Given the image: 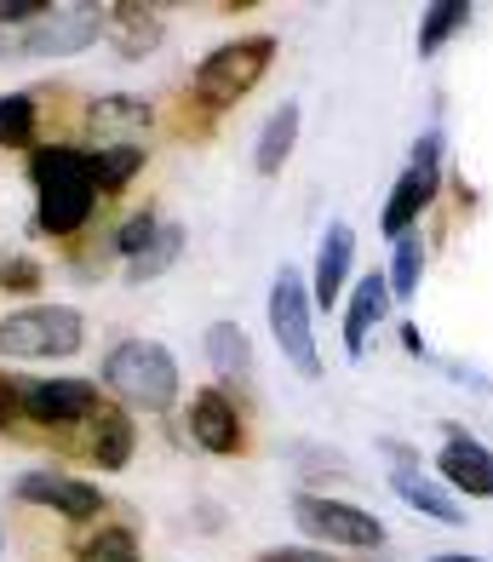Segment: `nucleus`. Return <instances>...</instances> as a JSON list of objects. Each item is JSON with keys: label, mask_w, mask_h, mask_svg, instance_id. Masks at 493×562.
Returning a JSON list of instances; mask_svg holds the SVG:
<instances>
[{"label": "nucleus", "mask_w": 493, "mask_h": 562, "mask_svg": "<svg viewBox=\"0 0 493 562\" xmlns=\"http://www.w3.org/2000/svg\"><path fill=\"white\" fill-rule=\"evenodd\" d=\"M30 178L41 190V229L46 236H69L81 229V218L92 213V161L75 149H41L30 161Z\"/></svg>", "instance_id": "f257e3e1"}, {"label": "nucleus", "mask_w": 493, "mask_h": 562, "mask_svg": "<svg viewBox=\"0 0 493 562\" xmlns=\"http://www.w3.org/2000/svg\"><path fill=\"white\" fill-rule=\"evenodd\" d=\"M103 379H110V391L121 402L144 407V414H161V407L178 402V368H172V356L155 345V339L115 345L110 362H103Z\"/></svg>", "instance_id": "f03ea898"}, {"label": "nucleus", "mask_w": 493, "mask_h": 562, "mask_svg": "<svg viewBox=\"0 0 493 562\" xmlns=\"http://www.w3.org/2000/svg\"><path fill=\"white\" fill-rule=\"evenodd\" d=\"M270 58H276V41H270V35H247V41L219 46V53L195 69L201 104H213V110H219V104H236V98H247L258 81H265Z\"/></svg>", "instance_id": "7ed1b4c3"}, {"label": "nucleus", "mask_w": 493, "mask_h": 562, "mask_svg": "<svg viewBox=\"0 0 493 562\" xmlns=\"http://www.w3.org/2000/svg\"><path fill=\"white\" fill-rule=\"evenodd\" d=\"M75 350H81V316L64 311V304L18 311L0 322V356H12V362H41V356H75Z\"/></svg>", "instance_id": "20e7f679"}, {"label": "nucleus", "mask_w": 493, "mask_h": 562, "mask_svg": "<svg viewBox=\"0 0 493 562\" xmlns=\"http://www.w3.org/2000/svg\"><path fill=\"white\" fill-rule=\"evenodd\" d=\"M270 327H276L281 356H288L299 373H322L316 339H310V293H304V281L293 270H281L276 288H270Z\"/></svg>", "instance_id": "39448f33"}, {"label": "nucleus", "mask_w": 493, "mask_h": 562, "mask_svg": "<svg viewBox=\"0 0 493 562\" xmlns=\"http://www.w3.org/2000/svg\"><path fill=\"white\" fill-rule=\"evenodd\" d=\"M92 35H98V7H46L18 46L30 58H69L92 46Z\"/></svg>", "instance_id": "423d86ee"}, {"label": "nucleus", "mask_w": 493, "mask_h": 562, "mask_svg": "<svg viewBox=\"0 0 493 562\" xmlns=\"http://www.w3.org/2000/svg\"><path fill=\"white\" fill-rule=\"evenodd\" d=\"M299 528H310L316 540H339V546H379L384 528L379 517L356 505H339V499H299Z\"/></svg>", "instance_id": "0eeeda50"}, {"label": "nucleus", "mask_w": 493, "mask_h": 562, "mask_svg": "<svg viewBox=\"0 0 493 562\" xmlns=\"http://www.w3.org/2000/svg\"><path fill=\"white\" fill-rule=\"evenodd\" d=\"M430 195H436V138H425L419 149H413V167L402 172L391 207H384V229H391V236H402V229L430 207Z\"/></svg>", "instance_id": "6e6552de"}, {"label": "nucleus", "mask_w": 493, "mask_h": 562, "mask_svg": "<svg viewBox=\"0 0 493 562\" xmlns=\"http://www.w3.org/2000/svg\"><path fill=\"white\" fill-rule=\"evenodd\" d=\"M23 414L41 419V425H69V419H87L98 407V391L81 385V379H52V385H23Z\"/></svg>", "instance_id": "1a4fd4ad"}, {"label": "nucleus", "mask_w": 493, "mask_h": 562, "mask_svg": "<svg viewBox=\"0 0 493 562\" xmlns=\"http://www.w3.org/2000/svg\"><path fill=\"white\" fill-rule=\"evenodd\" d=\"M18 494L35 499V505H58L64 517H75V522L98 517V505H103L98 488H87V482H69V476H52V471H30V476L18 482Z\"/></svg>", "instance_id": "9d476101"}, {"label": "nucleus", "mask_w": 493, "mask_h": 562, "mask_svg": "<svg viewBox=\"0 0 493 562\" xmlns=\"http://www.w3.org/2000/svg\"><path fill=\"white\" fill-rule=\"evenodd\" d=\"M190 430L206 453H229L242 442V419H236V402H224L219 391H201L190 402Z\"/></svg>", "instance_id": "9b49d317"}, {"label": "nucleus", "mask_w": 493, "mask_h": 562, "mask_svg": "<svg viewBox=\"0 0 493 562\" xmlns=\"http://www.w3.org/2000/svg\"><path fill=\"white\" fill-rule=\"evenodd\" d=\"M442 476L453 482V488H464V494L493 499V448H482L471 437H453L442 448Z\"/></svg>", "instance_id": "f8f14e48"}, {"label": "nucleus", "mask_w": 493, "mask_h": 562, "mask_svg": "<svg viewBox=\"0 0 493 562\" xmlns=\"http://www.w3.org/2000/svg\"><path fill=\"white\" fill-rule=\"evenodd\" d=\"M391 453H396V442H391ZM391 488L413 505V510H425V517H436V522H459V505L436 488V482L419 471V465H407V459L396 453V471H391Z\"/></svg>", "instance_id": "ddd939ff"}, {"label": "nucleus", "mask_w": 493, "mask_h": 562, "mask_svg": "<svg viewBox=\"0 0 493 562\" xmlns=\"http://www.w3.org/2000/svg\"><path fill=\"white\" fill-rule=\"evenodd\" d=\"M350 259H356V236H350V224H333L327 236H322V259H316V299H322V304L339 299Z\"/></svg>", "instance_id": "4468645a"}, {"label": "nucleus", "mask_w": 493, "mask_h": 562, "mask_svg": "<svg viewBox=\"0 0 493 562\" xmlns=\"http://www.w3.org/2000/svg\"><path fill=\"white\" fill-rule=\"evenodd\" d=\"M384 316V281L368 276V281H356V293H350V316H345V345L350 356L368 350V327Z\"/></svg>", "instance_id": "2eb2a0df"}, {"label": "nucleus", "mask_w": 493, "mask_h": 562, "mask_svg": "<svg viewBox=\"0 0 493 562\" xmlns=\"http://www.w3.org/2000/svg\"><path fill=\"white\" fill-rule=\"evenodd\" d=\"M299 144V104H281L265 121V138H258V172H281V161L293 156Z\"/></svg>", "instance_id": "dca6fc26"}, {"label": "nucleus", "mask_w": 493, "mask_h": 562, "mask_svg": "<svg viewBox=\"0 0 493 562\" xmlns=\"http://www.w3.org/2000/svg\"><path fill=\"white\" fill-rule=\"evenodd\" d=\"M206 356H213V368L219 373H247L253 368V345H247V334L236 322H219V327H206Z\"/></svg>", "instance_id": "f3484780"}, {"label": "nucleus", "mask_w": 493, "mask_h": 562, "mask_svg": "<svg viewBox=\"0 0 493 562\" xmlns=\"http://www.w3.org/2000/svg\"><path fill=\"white\" fill-rule=\"evenodd\" d=\"M115 46H121V58H144V53H155V41H161V23H155V12H144V7H121L115 12Z\"/></svg>", "instance_id": "a211bd4d"}, {"label": "nucleus", "mask_w": 493, "mask_h": 562, "mask_svg": "<svg viewBox=\"0 0 493 562\" xmlns=\"http://www.w3.org/2000/svg\"><path fill=\"white\" fill-rule=\"evenodd\" d=\"M178 252H184V229H178V224H161V229H155V236L133 252V276L144 281V276H161L172 259H178Z\"/></svg>", "instance_id": "6ab92c4d"}, {"label": "nucleus", "mask_w": 493, "mask_h": 562, "mask_svg": "<svg viewBox=\"0 0 493 562\" xmlns=\"http://www.w3.org/2000/svg\"><path fill=\"white\" fill-rule=\"evenodd\" d=\"M138 167H144V149L138 144H115V149H103V156H92V184L98 190H121Z\"/></svg>", "instance_id": "aec40b11"}, {"label": "nucleus", "mask_w": 493, "mask_h": 562, "mask_svg": "<svg viewBox=\"0 0 493 562\" xmlns=\"http://www.w3.org/2000/svg\"><path fill=\"white\" fill-rule=\"evenodd\" d=\"M126 448H133V430H126V419H121V414H103L98 430H92V459H98V465H110V471H121V465H126Z\"/></svg>", "instance_id": "412c9836"}, {"label": "nucleus", "mask_w": 493, "mask_h": 562, "mask_svg": "<svg viewBox=\"0 0 493 562\" xmlns=\"http://www.w3.org/2000/svg\"><path fill=\"white\" fill-rule=\"evenodd\" d=\"M464 23H471V7H464V0H442V7H430L425 12V30H419V53L430 58L453 30H464Z\"/></svg>", "instance_id": "4be33fe9"}, {"label": "nucleus", "mask_w": 493, "mask_h": 562, "mask_svg": "<svg viewBox=\"0 0 493 562\" xmlns=\"http://www.w3.org/2000/svg\"><path fill=\"white\" fill-rule=\"evenodd\" d=\"M92 126H103V133H126V126H149V110L138 104V98H98V104H92Z\"/></svg>", "instance_id": "5701e85b"}, {"label": "nucleus", "mask_w": 493, "mask_h": 562, "mask_svg": "<svg viewBox=\"0 0 493 562\" xmlns=\"http://www.w3.org/2000/svg\"><path fill=\"white\" fill-rule=\"evenodd\" d=\"M35 133V104L30 98H0V144L18 149V144H30Z\"/></svg>", "instance_id": "b1692460"}, {"label": "nucleus", "mask_w": 493, "mask_h": 562, "mask_svg": "<svg viewBox=\"0 0 493 562\" xmlns=\"http://www.w3.org/2000/svg\"><path fill=\"white\" fill-rule=\"evenodd\" d=\"M81 562H138V540L126 528H103L98 540L81 551Z\"/></svg>", "instance_id": "393cba45"}, {"label": "nucleus", "mask_w": 493, "mask_h": 562, "mask_svg": "<svg viewBox=\"0 0 493 562\" xmlns=\"http://www.w3.org/2000/svg\"><path fill=\"white\" fill-rule=\"evenodd\" d=\"M419 265H425L419 241H396V270H391L396 299H413V293H419Z\"/></svg>", "instance_id": "a878e982"}, {"label": "nucleus", "mask_w": 493, "mask_h": 562, "mask_svg": "<svg viewBox=\"0 0 493 562\" xmlns=\"http://www.w3.org/2000/svg\"><path fill=\"white\" fill-rule=\"evenodd\" d=\"M155 229H161V218H149V213H138L133 224L121 229V252H138V247H144V241L155 236Z\"/></svg>", "instance_id": "bb28decb"}, {"label": "nucleus", "mask_w": 493, "mask_h": 562, "mask_svg": "<svg viewBox=\"0 0 493 562\" xmlns=\"http://www.w3.org/2000/svg\"><path fill=\"white\" fill-rule=\"evenodd\" d=\"M41 12H46V7H35V0H0V23H23V18L35 23Z\"/></svg>", "instance_id": "cd10ccee"}, {"label": "nucleus", "mask_w": 493, "mask_h": 562, "mask_svg": "<svg viewBox=\"0 0 493 562\" xmlns=\"http://www.w3.org/2000/svg\"><path fill=\"white\" fill-rule=\"evenodd\" d=\"M258 562H333L327 551H304V546H293V551H270V557H258Z\"/></svg>", "instance_id": "c85d7f7f"}, {"label": "nucleus", "mask_w": 493, "mask_h": 562, "mask_svg": "<svg viewBox=\"0 0 493 562\" xmlns=\"http://www.w3.org/2000/svg\"><path fill=\"white\" fill-rule=\"evenodd\" d=\"M0 281H7V288H35L41 276H35V265H30V259H18V270H0Z\"/></svg>", "instance_id": "c756f323"}, {"label": "nucleus", "mask_w": 493, "mask_h": 562, "mask_svg": "<svg viewBox=\"0 0 493 562\" xmlns=\"http://www.w3.org/2000/svg\"><path fill=\"white\" fill-rule=\"evenodd\" d=\"M436 562H477V557H436Z\"/></svg>", "instance_id": "7c9ffc66"}]
</instances>
